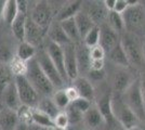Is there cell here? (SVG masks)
<instances>
[{
	"instance_id": "1",
	"label": "cell",
	"mask_w": 145,
	"mask_h": 130,
	"mask_svg": "<svg viewBox=\"0 0 145 130\" xmlns=\"http://www.w3.org/2000/svg\"><path fill=\"white\" fill-rule=\"evenodd\" d=\"M110 107H112V113L115 120L119 126L122 127L123 130L137 127L141 123L139 118L135 116V114L130 110V107L123 101L122 94L113 92Z\"/></svg>"
},
{
	"instance_id": "2",
	"label": "cell",
	"mask_w": 145,
	"mask_h": 130,
	"mask_svg": "<svg viewBox=\"0 0 145 130\" xmlns=\"http://www.w3.org/2000/svg\"><path fill=\"white\" fill-rule=\"evenodd\" d=\"M26 78L29 80L33 87L37 90V92L43 94V95H51L54 94V86L52 82L49 80V78L46 76L41 69L40 65L36 57L31 59L30 61L26 63Z\"/></svg>"
},
{
	"instance_id": "3",
	"label": "cell",
	"mask_w": 145,
	"mask_h": 130,
	"mask_svg": "<svg viewBox=\"0 0 145 130\" xmlns=\"http://www.w3.org/2000/svg\"><path fill=\"white\" fill-rule=\"evenodd\" d=\"M120 43L126 52L130 66L135 68L142 67L145 62L143 56V41L140 36L125 31L120 36Z\"/></svg>"
},
{
	"instance_id": "4",
	"label": "cell",
	"mask_w": 145,
	"mask_h": 130,
	"mask_svg": "<svg viewBox=\"0 0 145 130\" xmlns=\"http://www.w3.org/2000/svg\"><path fill=\"white\" fill-rule=\"evenodd\" d=\"M122 18L125 21L126 31L138 36L145 33V10L140 1L133 6H129L122 13Z\"/></svg>"
},
{
	"instance_id": "5",
	"label": "cell",
	"mask_w": 145,
	"mask_h": 130,
	"mask_svg": "<svg viewBox=\"0 0 145 130\" xmlns=\"http://www.w3.org/2000/svg\"><path fill=\"white\" fill-rule=\"evenodd\" d=\"M122 98L126 104L130 107V110L140 119V122L141 123L145 122V108L142 91H141L140 77H137L135 80L132 82V85L122 93Z\"/></svg>"
},
{
	"instance_id": "6",
	"label": "cell",
	"mask_w": 145,
	"mask_h": 130,
	"mask_svg": "<svg viewBox=\"0 0 145 130\" xmlns=\"http://www.w3.org/2000/svg\"><path fill=\"white\" fill-rule=\"evenodd\" d=\"M14 82L18 89V97H20L22 105L34 107L39 104V100H38L39 93L37 92V90L33 87V85L26 78L25 75L15 76Z\"/></svg>"
},
{
	"instance_id": "7",
	"label": "cell",
	"mask_w": 145,
	"mask_h": 130,
	"mask_svg": "<svg viewBox=\"0 0 145 130\" xmlns=\"http://www.w3.org/2000/svg\"><path fill=\"white\" fill-rule=\"evenodd\" d=\"M35 57H36V60L39 63L41 69L43 71V73L49 78V80L52 82V85L54 86V88H61L64 85L65 81L63 79V77L61 76L60 72L57 71V68L55 67V65L53 64L52 60L50 59L48 52L46 50L38 51Z\"/></svg>"
},
{
	"instance_id": "8",
	"label": "cell",
	"mask_w": 145,
	"mask_h": 130,
	"mask_svg": "<svg viewBox=\"0 0 145 130\" xmlns=\"http://www.w3.org/2000/svg\"><path fill=\"white\" fill-rule=\"evenodd\" d=\"M135 80V77L132 75L131 71L126 67L114 66L112 71L110 87L114 93L122 94Z\"/></svg>"
},
{
	"instance_id": "9",
	"label": "cell",
	"mask_w": 145,
	"mask_h": 130,
	"mask_svg": "<svg viewBox=\"0 0 145 130\" xmlns=\"http://www.w3.org/2000/svg\"><path fill=\"white\" fill-rule=\"evenodd\" d=\"M29 16L38 26H40L46 31H49L51 26L53 12L47 1H39L33 8Z\"/></svg>"
},
{
	"instance_id": "10",
	"label": "cell",
	"mask_w": 145,
	"mask_h": 130,
	"mask_svg": "<svg viewBox=\"0 0 145 130\" xmlns=\"http://www.w3.org/2000/svg\"><path fill=\"white\" fill-rule=\"evenodd\" d=\"M120 36L107 23L100 26V46L102 47L106 54L116 48L120 43Z\"/></svg>"
},
{
	"instance_id": "11",
	"label": "cell",
	"mask_w": 145,
	"mask_h": 130,
	"mask_svg": "<svg viewBox=\"0 0 145 130\" xmlns=\"http://www.w3.org/2000/svg\"><path fill=\"white\" fill-rule=\"evenodd\" d=\"M46 51L48 52L50 59L52 60L55 67L57 68V71L60 72L61 76L63 77L64 81L69 80L67 77L66 69H65V59H64V51H63V47L57 44V43L53 42L51 40H48L47 43V49Z\"/></svg>"
},
{
	"instance_id": "12",
	"label": "cell",
	"mask_w": 145,
	"mask_h": 130,
	"mask_svg": "<svg viewBox=\"0 0 145 130\" xmlns=\"http://www.w3.org/2000/svg\"><path fill=\"white\" fill-rule=\"evenodd\" d=\"M64 51V59H65V69H66L67 77L69 80H75L79 77V68L77 62V54H76V47L74 43H69L63 46Z\"/></svg>"
},
{
	"instance_id": "13",
	"label": "cell",
	"mask_w": 145,
	"mask_h": 130,
	"mask_svg": "<svg viewBox=\"0 0 145 130\" xmlns=\"http://www.w3.org/2000/svg\"><path fill=\"white\" fill-rule=\"evenodd\" d=\"M48 34V31L41 28L31 20L29 15L26 19V27H25V41L33 44L34 47L41 42L44 35Z\"/></svg>"
},
{
	"instance_id": "14",
	"label": "cell",
	"mask_w": 145,
	"mask_h": 130,
	"mask_svg": "<svg viewBox=\"0 0 145 130\" xmlns=\"http://www.w3.org/2000/svg\"><path fill=\"white\" fill-rule=\"evenodd\" d=\"M86 12L88 13V15L90 16L92 22L97 26H101L107 22L109 11L104 5V1L91 2Z\"/></svg>"
},
{
	"instance_id": "15",
	"label": "cell",
	"mask_w": 145,
	"mask_h": 130,
	"mask_svg": "<svg viewBox=\"0 0 145 130\" xmlns=\"http://www.w3.org/2000/svg\"><path fill=\"white\" fill-rule=\"evenodd\" d=\"M84 122L92 130L103 129L105 126H107L103 114L95 104H93L90 107V110L84 114Z\"/></svg>"
},
{
	"instance_id": "16",
	"label": "cell",
	"mask_w": 145,
	"mask_h": 130,
	"mask_svg": "<svg viewBox=\"0 0 145 130\" xmlns=\"http://www.w3.org/2000/svg\"><path fill=\"white\" fill-rule=\"evenodd\" d=\"M2 101H3V104L6 105L7 108H10L14 112H18V108L22 106L21 103V100L18 97V92L16 86H15V82H11L9 86L7 87L6 89L2 91Z\"/></svg>"
},
{
	"instance_id": "17",
	"label": "cell",
	"mask_w": 145,
	"mask_h": 130,
	"mask_svg": "<svg viewBox=\"0 0 145 130\" xmlns=\"http://www.w3.org/2000/svg\"><path fill=\"white\" fill-rule=\"evenodd\" d=\"M72 86L78 91L80 98L89 100L91 102H93V100L95 99V90H94L92 82L89 80V78L79 76L78 78H76L72 81Z\"/></svg>"
},
{
	"instance_id": "18",
	"label": "cell",
	"mask_w": 145,
	"mask_h": 130,
	"mask_svg": "<svg viewBox=\"0 0 145 130\" xmlns=\"http://www.w3.org/2000/svg\"><path fill=\"white\" fill-rule=\"evenodd\" d=\"M76 47V54H77V62H78L79 73H89L91 65L90 48H88L84 42L75 44Z\"/></svg>"
},
{
	"instance_id": "19",
	"label": "cell",
	"mask_w": 145,
	"mask_h": 130,
	"mask_svg": "<svg viewBox=\"0 0 145 130\" xmlns=\"http://www.w3.org/2000/svg\"><path fill=\"white\" fill-rule=\"evenodd\" d=\"M60 24L62 26L64 33L66 34V36L68 37V39L72 41V43L78 44V43L82 42V38L80 36V34H79L78 27H77V24H76L75 18L62 21V22H60Z\"/></svg>"
},
{
	"instance_id": "20",
	"label": "cell",
	"mask_w": 145,
	"mask_h": 130,
	"mask_svg": "<svg viewBox=\"0 0 145 130\" xmlns=\"http://www.w3.org/2000/svg\"><path fill=\"white\" fill-rule=\"evenodd\" d=\"M18 123L20 120L16 112L6 107L0 113V127L2 130H14Z\"/></svg>"
},
{
	"instance_id": "21",
	"label": "cell",
	"mask_w": 145,
	"mask_h": 130,
	"mask_svg": "<svg viewBox=\"0 0 145 130\" xmlns=\"http://www.w3.org/2000/svg\"><path fill=\"white\" fill-rule=\"evenodd\" d=\"M106 56L108 57L109 62L112 63L114 66L130 68V63H129V60H128L127 56H126V52L122 48L121 43H119L116 48H114Z\"/></svg>"
},
{
	"instance_id": "22",
	"label": "cell",
	"mask_w": 145,
	"mask_h": 130,
	"mask_svg": "<svg viewBox=\"0 0 145 130\" xmlns=\"http://www.w3.org/2000/svg\"><path fill=\"white\" fill-rule=\"evenodd\" d=\"M48 36H49V40L57 43V44H60L62 47L72 43V41L68 39V37L66 36V34L63 31L60 22H59V23H53V24H51V26H50V28H49V31H48Z\"/></svg>"
},
{
	"instance_id": "23",
	"label": "cell",
	"mask_w": 145,
	"mask_h": 130,
	"mask_svg": "<svg viewBox=\"0 0 145 130\" xmlns=\"http://www.w3.org/2000/svg\"><path fill=\"white\" fill-rule=\"evenodd\" d=\"M75 21H76V24L78 27L79 34L81 38L84 39L85 36L89 33V31L97 25L92 22V20L90 19V16L88 15V13L85 11H80V12L75 16Z\"/></svg>"
},
{
	"instance_id": "24",
	"label": "cell",
	"mask_w": 145,
	"mask_h": 130,
	"mask_svg": "<svg viewBox=\"0 0 145 130\" xmlns=\"http://www.w3.org/2000/svg\"><path fill=\"white\" fill-rule=\"evenodd\" d=\"M80 9H81V2L80 1H72V2L65 5L57 13V16H56L57 22H62V21H65V20L75 18L80 12Z\"/></svg>"
},
{
	"instance_id": "25",
	"label": "cell",
	"mask_w": 145,
	"mask_h": 130,
	"mask_svg": "<svg viewBox=\"0 0 145 130\" xmlns=\"http://www.w3.org/2000/svg\"><path fill=\"white\" fill-rule=\"evenodd\" d=\"M36 48L33 44L26 42V41L20 42L18 47V51H16V57L18 60H21L24 63H27L31 59H34L36 56Z\"/></svg>"
},
{
	"instance_id": "26",
	"label": "cell",
	"mask_w": 145,
	"mask_h": 130,
	"mask_svg": "<svg viewBox=\"0 0 145 130\" xmlns=\"http://www.w3.org/2000/svg\"><path fill=\"white\" fill-rule=\"evenodd\" d=\"M26 19L27 15L18 13V18L11 25V29L14 35V37L18 39L20 42L25 41V27H26Z\"/></svg>"
},
{
	"instance_id": "27",
	"label": "cell",
	"mask_w": 145,
	"mask_h": 130,
	"mask_svg": "<svg viewBox=\"0 0 145 130\" xmlns=\"http://www.w3.org/2000/svg\"><path fill=\"white\" fill-rule=\"evenodd\" d=\"M3 19L7 22V24L12 25L13 22L18 15V1L16 0H8L5 3L3 7Z\"/></svg>"
},
{
	"instance_id": "28",
	"label": "cell",
	"mask_w": 145,
	"mask_h": 130,
	"mask_svg": "<svg viewBox=\"0 0 145 130\" xmlns=\"http://www.w3.org/2000/svg\"><path fill=\"white\" fill-rule=\"evenodd\" d=\"M106 23L119 35H122L126 31V26H125V21L122 18V14H119L115 11H110L108 13V18H107Z\"/></svg>"
},
{
	"instance_id": "29",
	"label": "cell",
	"mask_w": 145,
	"mask_h": 130,
	"mask_svg": "<svg viewBox=\"0 0 145 130\" xmlns=\"http://www.w3.org/2000/svg\"><path fill=\"white\" fill-rule=\"evenodd\" d=\"M38 110L43 112L44 114H47L49 117H51L53 120H54V118L61 113L60 108L56 106V104L53 102V100L49 99V98L41 100V101L39 102V104H38Z\"/></svg>"
},
{
	"instance_id": "30",
	"label": "cell",
	"mask_w": 145,
	"mask_h": 130,
	"mask_svg": "<svg viewBox=\"0 0 145 130\" xmlns=\"http://www.w3.org/2000/svg\"><path fill=\"white\" fill-rule=\"evenodd\" d=\"M33 124L39 125L42 127L47 128H52L54 126V122L51 117H49L47 114H44L43 112L37 110H33Z\"/></svg>"
},
{
	"instance_id": "31",
	"label": "cell",
	"mask_w": 145,
	"mask_h": 130,
	"mask_svg": "<svg viewBox=\"0 0 145 130\" xmlns=\"http://www.w3.org/2000/svg\"><path fill=\"white\" fill-rule=\"evenodd\" d=\"M88 48H93L100 43V26H94L82 39Z\"/></svg>"
},
{
	"instance_id": "32",
	"label": "cell",
	"mask_w": 145,
	"mask_h": 130,
	"mask_svg": "<svg viewBox=\"0 0 145 130\" xmlns=\"http://www.w3.org/2000/svg\"><path fill=\"white\" fill-rule=\"evenodd\" d=\"M53 102H54L56 106L60 108V110H63V108H67L69 104H71V101L67 98V94L65 92V89H62V90H59L53 94Z\"/></svg>"
},
{
	"instance_id": "33",
	"label": "cell",
	"mask_w": 145,
	"mask_h": 130,
	"mask_svg": "<svg viewBox=\"0 0 145 130\" xmlns=\"http://www.w3.org/2000/svg\"><path fill=\"white\" fill-rule=\"evenodd\" d=\"M16 113H18L20 123H23L28 126L33 124V108H30L29 106L22 105Z\"/></svg>"
},
{
	"instance_id": "34",
	"label": "cell",
	"mask_w": 145,
	"mask_h": 130,
	"mask_svg": "<svg viewBox=\"0 0 145 130\" xmlns=\"http://www.w3.org/2000/svg\"><path fill=\"white\" fill-rule=\"evenodd\" d=\"M11 82V72L5 66H0V92H2Z\"/></svg>"
},
{
	"instance_id": "35",
	"label": "cell",
	"mask_w": 145,
	"mask_h": 130,
	"mask_svg": "<svg viewBox=\"0 0 145 130\" xmlns=\"http://www.w3.org/2000/svg\"><path fill=\"white\" fill-rule=\"evenodd\" d=\"M71 105H72L74 108H76L77 111L80 112V113L85 114V113H87V112L90 110V107L93 105V103H92L91 101H89V100L79 98V99H77L76 101L72 102Z\"/></svg>"
},
{
	"instance_id": "36",
	"label": "cell",
	"mask_w": 145,
	"mask_h": 130,
	"mask_svg": "<svg viewBox=\"0 0 145 130\" xmlns=\"http://www.w3.org/2000/svg\"><path fill=\"white\" fill-rule=\"evenodd\" d=\"M66 114L69 118V124H77L80 120H84V114L77 111L76 108H74L71 104L67 107Z\"/></svg>"
},
{
	"instance_id": "37",
	"label": "cell",
	"mask_w": 145,
	"mask_h": 130,
	"mask_svg": "<svg viewBox=\"0 0 145 130\" xmlns=\"http://www.w3.org/2000/svg\"><path fill=\"white\" fill-rule=\"evenodd\" d=\"M53 122H54V126L67 129V127L69 125V118L67 116L66 112H61L60 114L54 118Z\"/></svg>"
},
{
	"instance_id": "38",
	"label": "cell",
	"mask_w": 145,
	"mask_h": 130,
	"mask_svg": "<svg viewBox=\"0 0 145 130\" xmlns=\"http://www.w3.org/2000/svg\"><path fill=\"white\" fill-rule=\"evenodd\" d=\"M106 56V52L104 51L102 47L100 44H97L93 48H90V56L91 61L92 60H104Z\"/></svg>"
},
{
	"instance_id": "39",
	"label": "cell",
	"mask_w": 145,
	"mask_h": 130,
	"mask_svg": "<svg viewBox=\"0 0 145 130\" xmlns=\"http://www.w3.org/2000/svg\"><path fill=\"white\" fill-rule=\"evenodd\" d=\"M129 8V0H116L114 11L119 14H122Z\"/></svg>"
},
{
	"instance_id": "40",
	"label": "cell",
	"mask_w": 145,
	"mask_h": 130,
	"mask_svg": "<svg viewBox=\"0 0 145 130\" xmlns=\"http://www.w3.org/2000/svg\"><path fill=\"white\" fill-rule=\"evenodd\" d=\"M65 92L67 94V98L68 100L71 101V103L74 102V101H76L77 99H79L80 97H79V93L78 91L76 90V88L74 86H71V87H67L66 89H65Z\"/></svg>"
},
{
	"instance_id": "41",
	"label": "cell",
	"mask_w": 145,
	"mask_h": 130,
	"mask_svg": "<svg viewBox=\"0 0 145 130\" xmlns=\"http://www.w3.org/2000/svg\"><path fill=\"white\" fill-rule=\"evenodd\" d=\"M105 67V62L104 60H92L90 65V71H94V72H101L104 71Z\"/></svg>"
},
{
	"instance_id": "42",
	"label": "cell",
	"mask_w": 145,
	"mask_h": 130,
	"mask_svg": "<svg viewBox=\"0 0 145 130\" xmlns=\"http://www.w3.org/2000/svg\"><path fill=\"white\" fill-rule=\"evenodd\" d=\"M0 60L2 62H8V61L12 60L11 52L8 47H0Z\"/></svg>"
},
{
	"instance_id": "43",
	"label": "cell",
	"mask_w": 145,
	"mask_h": 130,
	"mask_svg": "<svg viewBox=\"0 0 145 130\" xmlns=\"http://www.w3.org/2000/svg\"><path fill=\"white\" fill-rule=\"evenodd\" d=\"M28 2L25 1V0H18V13H22V14H25L27 15V8H28Z\"/></svg>"
},
{
	"instance_id": "44",
	"label": "cell",
	"mask_w": 145,
	"mask_h": 130,
	"mask_svg": "<svg viewBox=\"0 0 145 130\" xmlns=\"http://www.w3.org/2000/svg\"><path fill=\"white\" fill-rule=\"evenodd\" d=\"M141 81V91H142V97H143V102H144V108H145V73L140 77Z\"/></svg>"
},
{
	"instance_id": "45",
	"label": "cell",
	"mask_w": 145,
	"mask_h": 130,
	"mask_svg": "<svg viewBox=\"0 0 145 130\" xmlns=\"http://www.w3.org/2000/svg\"><path fill=\"white\" fill-rule=\"evenodd\" d=\"M115 3H116V0H105V1H104V5L107 8V10H108L109 12H110V11H114Z\"/></svg>"
},
{
	"instance_id": "46",
	"label": "cell",
	"mask_w": 145,
	"mask_h": 130,
	"mask_svg": "<svg viewBox=\"0 0 145 130\" xmlns=\"http://www.w3.org/2000/svg\"><path fill=\"white\" fill-rule=\"evenodd\" d=\"M49 129L50 128L42 127V126H39V125H36V124L29 125V130H49Z\"/></svg>"
},
{
	"instance_id": "47",
	"label": "cell",
	"mask_w": 145,
	"mask_h": 130,
	"mask_svg": "<svg viewBox=\"0 0 145 130\" xmlns=\"http://www.w3.org/2000/svg\"><path fill=\"white\" fill-rule=\"evenodd\" d=\"M14 130H29V126L26 124H23V123H18V125Z\"/></svg>"
},
{
	"instance_id": "48",
	"label": "cell",
	"mask_w": 145,
	"mask_h": 130,
	"mask_svg": "<svg viewBox=\"0 0 145 130\" xmlns=\"http://www.w3.org/2000/svg\"><path fill=\"white\" fill-rule=\"evenodd\" d=\"M5 3H6V1H0V14H2V12H3Z\"/></svg>"
},
{
	"instance_id": "49",
	"label": "cell",
	"mask_w": 145,
	"mask_h": 130,
	"mask_svg": "<svg viewBox=\"0 0 145 130\" xmlns=\"http://www.w3.org/2000/svg\"><path fill=\"white\" fill-rule=\"evenodd\" d=\"M5 108V104H3V101H2V99H0V113L2 112V110Z\"/></svg>"
},
{
	"instance_id": "50",
	"label": "cell",
	"mask_w": 145,
	"mask_h": 130,
	"mask_svg": "<svg viewBox=\"0 0 145 130\" xmlns=\"http://www.w3.org/2000/svg\"><path fill=\"white\" fill-rule=\"evenodd\" d=\"M51 129L52 130H66L65 128H61V127H57V126H53Z\"/></svg>"
},
{
	"instance_id": "51",
	"label": "cell",
	"mask_w": 145,
	"mask_h": 130,
	"mask_svg": "<svg viewBox=\"0 0 145 130\" xmlns=\"http://www.w3.org/2000/svg\"><path fill=\"white\" fill-rule=\"evenodd\" d=\"M125 130H143L140 126H137V127H133V128H130V129H125Z\"/></svg>"
},
{
	"instance_id": "52",
	"label": "cell",
	"mask_w": 145,
	"mask_h": 130,
	"mask_svg": "<svg viewBox=\"0 0 145 130\" xmlns=\"http://www.w3.org/2000/svg\"><path fill=\"white\" fill-rule=\"evenodd\" d=\"M143 56H144V62H145V41H143Z\"/></svg>"
},
{
	"instance_id": "53",
	"label": "cell",
	"mask_w": 145,
	"mask_h": 130,
	"mask_svg": "<svg viewBox=\"0 0 145 130\" xmlns=\"http://www.w3.org/2000/svg\"><path fill=\"white\" fill-rule=\"evenodd\" d=\"M141 5H142V7L144 8V10H145V1H141Z\"/></svg>"
},
{
	"instance_id": "54",
	"label": "cell",
	"mask_w": 145,
	"mask_h": 130,
	"mask_svg": "<svg viewBox=\"0 0 145 130\" xmlns=\"http://www.w3.org/2000/svg\"><path fill=\"white\" fill-rule=\"evenodd\" d=\"M0 130H2V129H1V127H0Z\"/></svg>"
},
{
	"instance_id": "55",
	"label": "cell",
	"mask_w": 145,
	"mask_h": 130,
	"mask_svg": "<svg viewBox=\"0 0 145 130\" xmlns=\"http://www.w3.org/2000/svg\"><path fill=\"white\" fill-rule=\"evenodd\" d=\"M49 130H52V129H51V128H50V129H49Z\"/></svg>"
}]
</instances>
